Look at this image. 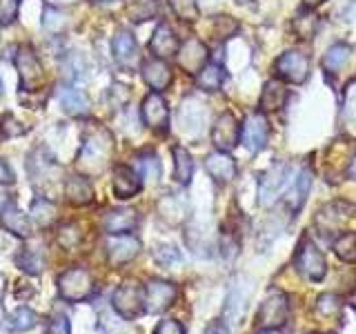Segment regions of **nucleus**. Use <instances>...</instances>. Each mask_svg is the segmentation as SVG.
Wrapping results in <instances>:
<instances>
[{
  "mask_svg": "<svg viewBox=\"0 0 356 334\" xmlns=\"http://www.w3.org/2000/svg\"><path fill=\"white\" fill-rule=\"evenodd\" d=\"M111 148H114V143H111V134L107 129H103V127L92 129L85 136L81 156H78V165H81V170L100 172L107 165Z\"/></svg>",
  "mask_w": 356,
  "mask_h": 334,
  "instance_id": "1",
  "label": "nucleus"
},
{
  "mask_svg": "<svg viewBox=\"0 0 356 334\" xmlns=\"http://www.w3.org/2000/svg\"><path fill=\"white\" fill-rule=\"evenodd\" d=\"M94 276L85 267H70L58 276V294L65 301L81 303L94 294Z\"/></svg>",
  "mask_w": 356,
  "mask_h": 334,
  "instance_id": "2",
  "label": "nucleus"
},
{
  "mask_svg": "<svg viewBox=\"0 0 356 334\" xmlns=\"http://www.w3.org/2000/svg\"><path fill=\"white\" fill-rule=\"evenodd\" d=\"M292 170L285 163H274L270 170H267L259 178V205L263 207H272L278 196L287 192L289 183H292Z\"/></svg>",
  "mask_w": 356,
  "mask_h": 334,
  "instance_id": "3",
  "label": "nucleus"
},
{
  "mask_svg": "<svg viewBox=\"0 0 356 334\" xmlns=\"http://www.w3.org/2000/svg\"><path fill=\"white\" fill-rule=\"evenodd\" d=\"M111 305L125 321L138 319L145 312V287L136 281H125L114 289Z\"/></svg>",
  "mask_w": 356,
  "mask_h": 334,
  "instance_id": "4",
  "label": "nucleus"
},
{
  "mask_svg": "<svg viewBox=\"0 0 356 334\" xmlns=\"http://www.w3.org/2000/svg\"><path fill=\"white\" fill-rule=\"evenodd\" d=\"M16 70L20 74V89L22 92H36L40 87L44 72H42V63L38 61L36 51L31 47H18L16 51Z\"/></svg>",
  "mask_w": 356,
  "mask_h": 334,
  "instance_id": "5",
  "label": "nucleus"
},
{
  "mask_svg": "<svg viewBox=\"0 0 356 334\" xmlns=\"http://www.w3.org/2000/svg\"><path fill=\"white\" fill-rule=\"evenodd\" d=\"M274 70H276V74H278L281 81L294 83V85H303L309 78V58H307V54H303V51L289 49L274 63Z\"/></svg>",
  "mask_w": 356,
  "mask_h": 334,
  "instance_id": "6",
  "label": "nucleus"
},
{
  "mask_svg": "<svg viewBox=\"0 0 356 334\" xmlns=\"http://www.w3.org/2000/svg\"><path fill=\"white\" fill-rule=\"evenodd\" d=\"M296 270L309 281H321L327 274V263L323 252L312 241H303L296 254Z\"/></svg>",
  "mask_w": 356,
  "mask_h": 334,
  "instance_id": "7",
  "label": "nucleus"
},
{
  "mask_svg": "<svg viewBox=\"0 0 356 334\" xmlns=\"http://www.w3.org/2000/svg\"><path fill=\"white\" fill-rule=\"evenodd\" d=\"M176 296H178V287L174 283L154 278V281L145 285V312L161 315V312L174 305Z\"/></svg>",
  "mask_w": 356,
  "mask_h": 334,
  "instance_id": "8",
  "label": "nucleus"
},
{
  "mask_svg": "<svg viewBox=\"0 0 356 334\" xmlns=\"http://www.w3.org/2000/svg\"><path fill=\"white\" fill-rule=\"evenodd\" d=\"M140 116L149 129L159 134L167 132V127H170V107H167V100L161 96V92H152L143 98Z\"/></svg>",
  "mask_w": 356,
  "mask_h": 334,
  "instance_id": "9",
  "label": "nucleus"
},
{
  "mask_svg": "<svg viewBox=\"0 0 356 334\" xmlns=\"http://www.w3.org/2000/svg\"><path fill=\"white\" fill-rule=\"evenodd\" d=\"M241 141L250 152H261L267 141H270V122H267L263 111L245 116L241 125Z\"/></svg>",
  "mask_w": 356,
  "mask_h": 334,
  "instance_id": "10",
  "label": "nucleus"
},
{
  "mask_svg": "<svg viewBox=\"0 0 356 334\" xmlns=\"http://www.w3.org/2000/svg\"><path fill=\"white\" fill-rule=\"evenodd\" d=\"M241 141V125L232 111H222L211 127V143L218 152H232Z\"/></svg>",
  "mask_w": 356,
  "mask_h": 334,
  "instance_id": "11",
  "label": "nucleus"
},
{
  "mask_svg": "<svg viewBox=\"0 0 356 334\" xmlns=\"http://www.w3.org/2000/svg\"><path fill=\"white\" fill-rule=\"evenodd\" d=\"M140 252V241L131 234H114L107 241V259L109 265L120 267L129 261H134Z\"/></svg>",
  "mask_w": 356,
  "mask_h": 334,
  "instance_id": "12",
  "label": "nucleus"
},
{
  "mask_svg": "<svg viewBox=\"0 0 356 334\" xmlns=\"http://www.w3.org/2000/svg\"><path fill=\"white\" fill-rule=\"evenodd\" d=\"M289 317V303H287V296L283 292H274L270 294L263 305L259 310V326L261 328H281L283 323Z\"/></svg>",
  "mask_w": 356,
  "mask_h": 334,
  "instance_id": "13",
  "label": "nucleus"
},
{
  "mask_svg": "<svg viewBox=\"0 0 356 334\" xmlns=\"http://www.w3.org/2000/svg\"><path fill=\"white\" fill-rule=\"evenodd\" d=\"M352 212H354V205L343 203V200H334V203H327L325 207L318 209L314 223L323 234L339 232L345 225V221L352 216Z\"/></svg>",
  "mask_w": 356,
  "mask_h": 334,
  "instance_id": "14",
  "label": "nucleus"
},
{
  "mask_svg": "<svg viewBox=\"0 0 356 334\" xmlns=\"http://www.w3.org/2000/svg\"><path fill=\"white\" fill-rule=\"evenodd\" d=\"M111 189L114 196L120 200H127L131 196H136L143 189V178L140 174L129 165H116L114 174H111Z\"/></svg>",
  "mask_w": 356,
  "mask_h": 334,
  "instance_id": "15",
  "label": "nucleus"
},
{
  "mask_svg": "<svg viewBox=\"0 0 356 334\" xmlns=\"http://www.w3.org/2000/svg\"><path fill=\"white\" fill-rule=\"evenodd\" d=\"M111 51H114V61L125 67V70H134L138 63V42L134 38V33L127 29H118L114 40H111Z\"/></svg>",
  "mask_w": 356,
  "mask_h": 334,
  "instance_id": "16",
  "label": "nucleus"
},
{
  "mask_svg": "<svg viewBox=\"0 0 356 334\" xmlns=\"http://www.w3.org/2000/svg\"><path fill=\"white\" fill-rule=\"evenodd\" d=\"M176 58H178V65H181L187 74H198L209 63L207 61V47L198 38L185 40L181 45V49H178Z\"/></svg>",
  "mask_w": 356,
  "mask_h": 334,
  "instance_id": "17",
  "label": "nucleus"
},
{
  "mask_svg": "<svg viewBox=\"0 0 356 334\" xmlns=\"http://www.w3.org/2000/svg\"><path fill=\"white\" fill-rule=\"evenodd\" d=\"M149 49L156 58H163V61L172 58V56H176L178 49H181V42H178L176 31L167 25V22H161V25L154 29V36L149 40Z\"/></svg>",
  "mask_w": 356,
  "mask_h": 334,
  "instance_id": "18",
  "label": "nucleus"
},
{
  "mask_svg": "<svg viewBox=\"0 0 356 334\" xmlns=\"http://www.w3.org/2000/svg\"><path fill=\"white\" fill-rule=\"evenodd\" d=\"M178 120H181V129L185 134L196 136L205 125V105L194 96L185 98L181 105V111H178Z\"/></svg>",
  "mask_w": 356,
  "mask_h": 334,
  "instance_id": "19",
  "label": "nucleus"
},
{
  "mask_svg": "<svg viewBox=\"0 0 356 334\" xmlns=\"http://www.w3.org/2000/svg\"><path fill=\"white\" fill-rule=\"evenodd\" d=\"M205 170L216 183H229L236 178V161L227 152H214L205 159Z\"/></svg>",
  "mask_w": 356,
  "mask_h": 334,
  "instance_id": "20",
  "label": "nucleus"
},
{
  "mask_svg": "<svg viewBox=\"0 0 356 334\" xmlns=\"http://www.w3.org/2000/svg\"><path fill=\"white\" fill-rule=\"evenodd\" d=\"M143 81L147 83L154 92H163V89H167L174 81L172 67L163 58H152L147 63H143Z\"/></svg>",
  "mask_w": 356,
  "mask_h": 334,
  "instance_id": "21",
  "label": "nucleus"
},
{
  "mask_svg": "<svg viewBox=\"0 0 356 334\" xmlns=\"http://www.w3.org/2000/svg\"><path fill=\"white\" fill-rule=\"evenodd\" d=\"M103 225H105V232L109 234V237H114V234H129L138 225V212L129 209V207L111 209L109 214L105 216Z\"/></svg>",
  "mask_w": 356,
  "mask_h": 334,
  "instance_id": "22",
  "label": "nucleus"
},
{
  "mask_svg": "<svg viewBox=\"0 0 356 334\" xmlns=\"http://www.w3.org/2000/svg\"><path fill=\"white\" fill-rule=\"evenodd\" d=\"M65 196L72 205H87L94 200V185L85 174H74L65 181Z\"/></svg>",
  "mask_w": 356,
  "mask_h": 334,
  "instance_id": "23",
  "label": "nucleus"
},
{
  "mask_svg": "<svg viewBox=\"0 0 356 334\" xmlns=\"http://www.w3.org/2000/svg\"><path fill=\"white\" fill-rule=\"evenodd\" d=\"M287 87L281 83V81H267L263 85V92H261V98H259V111L263 114H270V111H278L283 109L285 103H287Z\"/></svg>",
  "mask_w": 356,
  "mask_h": 334,
  "instance_id": "24",
  "label": "nucleus"
},
{
  "mask_svg": "<svg viewBox=\"0 0 356 334\" xmlns=\"http://www.w3.org/2000/svg\"><path fill=\"white\" fill-rule=\"evenodd\" d=\"M0 223H3L7 232L16 234V237H20V239H29L31 237L29 216L22 214V212L14 203H9L7 207L0 209Z\"/></svg>",
  "mask_w": 356,
  "mask_h": 334,
  "instance_id": "25",
  "label": "nucleus"
},
{
  "mask_svg": "<svg viewBox=\"0 0 356 334\" xmlns=\"http://www.w3.org/2000/svg\"><path fill=\"white\" fill-rule=\"evenodd\" d=\"M309 187H312V172L309 170H303L298 176H294L292 183H289L287 194H285V203H287L289 209L294 212V214L300 207H303L305 198L309 194Z\"/></svg>",
  "mask_w": 356,
  "mask_h": 334,
  "instance_id": "26",
  "label": "nucleus"
},
{
  "mask_svg": "<svg viewBox=\"0 0 356 334\" xmlns=\"http://www.w3.org/2000/svg\"><path fill=\"white\" fill-rule=\"evenodd\" d=\"M58 100H60L63 109L72 116H85L89 111L87 96L74 85H60L58 87Z\"/></svg>",
  "mask_w": 356,
  "mask_h": 334,
  "instance_id": "27",
  "label": "nucleus"
},
{
  "mask_svg": "<svg viewBox=\"0 0 356 334\" xmlns=\"http://www.w3.org/2000/svg\"><path fill=\"white\" fill-rule=\"evenodd\" d=\"M225 78L227 74L218 63H207L203 70L196 74V83L203 92H218L222 83H225Z\"/></svg>",
  "mask_w": 356,
  "mask_h": 334,
  "instance_id": "28",
  "label": "nucleus"
},
{
  "mask_svg": "<svg viewBox=\"0 0 356 334\" xmlns=\"http://www.w3.org/2000/svg\"><path fill=\"white\" fill-rule=\"evenodd\" d=\"M44 263H47V259H44V250H42L40 243L27 245V248L22 250L20 256H18V265L27 274H40L44 270Z\"/></svg>",
  "mask_w": 356,
  "mask_h": 334,
  "instance_id": "29",
  "label": "nucleus"
},
{
  "mask_svg": "<svg viewBox=\"0 0 356 334\" xmlns=\"http://www.w3.org/2000/svg\"><path fill=\"white\" fill-rule=\"evenodd\" d=\"M172 154H174V178H176V183L189 185V181H192V174H194L192 156H189V152L185 148H181V145H176V148L172 150Z\"/></svg>",
  "mask_w": 356,
  "mask_h": 334,
  "instance_id": "30",
  "label": "nucleus"
},
{
  "mask_svg": "<svg viewBox=\"0 0 356 334\" xmlns=\"http://www.w3.org/2000/svg\"><path fill=\"white\" fill-rule=\"evenodd\" d=\"M350 56H352V47L348 42L332 45V47L325 51V56H323V70L337 74L339 70H343L345 63L350 61Z\"/></svg>",
  "mask_w": 356,
  "mask_h": 334,
  "instance_id": "31",
  "label": "nucleus"
},
{
  "mask_svg": "<svg viewBox=\"0 0 356 334\" xmlns=\"http://www.w3.org/2000/svg\"><path fill=\"white\" fill-rule=\"evenodd\" d=\"M292 27H294L296 38L312 40V38H314L316 29H318V16L314 14V9H303L300 14H296Z\"/></svg>",
  "mask_w": 356,
  "mask_h": 334,
  "instance_id": "32",
  "label": "nucleus"
},
{
  "mask_svg": "<svg viewBox=\"0 0 356 334\" xmlns=\"http://www.w3.org/2000/svg\"><path fill=\"white\" fill-rule=\"evenodd\" d=\"M136 172L140 174V178H145V181L149 183H156L161 176V161L159 156H156L154 152H143L136 156Z\"/></svg>",
  "mask_w": 356,
  "mask_h": 334,
  "instance_id": "33",
  "label": "nucleus"
},
{
  "mask_svg": "<svg viewBox=\"0 0 356 334\" xmlns=\"http://www.w3.org/2000/svg\"><path fill=\"white\" fill-rule=\"evenodd\" d=\"M36 323H38L36 312L29 308H18L7 317V326L14 332H27L31 328H36Z\"/></svg>",
  "mask_w": 356,
  "mask_h": 334,
  "instance_id": "34",
  "label": "nucleus"
},
{
  "mask_svg": "<svg viewBox=\"0 0 356 334\" xmlns=\"http://www.w3.org/2000/svg\"><path fill=\"white\" fill-rule=\"evenodd\" d=\"M334 254L339 256L343 263L356 261V232H343L341 237L334 241Z\"/></svg>",
  "mask_w": 356,
  "mask_h": 334,
  "instance_id": "35",
  "label": "nucleus"
},
{
  "mask_svg": "<svg viewBox=\"0 0 356 334\" xmlns=\"http://www.w3.org/2000/svg\"><path fill=\"white\" fill-rule=\"evenodd\" d=\"M56 205L51 203L49 198H36L33 200V205H31V218L38 223L40 228H49L51 223L56 221Z\"/></svg>",
  "mask_w": 356,
  "mask_h": 334,
  "instance_id": "36",
  "label": "nucleus"
},
{
  "mask_svg": "<svg viewBox=\"0 0 356 334\" xmlns=\"http://www.w3.org/2000/svg\"><path fill=\"white\" fill-rule=\"evenodd\" d=\"M159 14V0H136L127 9V16L134 22H145Z\"/></svg>",
  "mask_w": 356,
  "mask_h": 334,
  "instance_id": "37",
  "label": "nucleus"
},
{
  "mask_svg": "<svg viewBox=\"0 0 356 334\" xmlns=\"http://www.w3.org/2000/svg\"><path fill=\"white\" fill-rule=\"evenodd\" d=\"M161 212L167 221L178 223L181 218H185V200L178 198L176 194H170L161 200Z\"/></svg>",
  "mask_w": 356,
  "mask_h": 334,
  "instance_id": "38",
  "label": "nucleus"
},
{
  "mask_svg": "<svg viewBox=\"0 0 356 334\" xmlns=\"http://www.w3.org/2000/svg\"><path fill=\"white\" fill-rule=\"evenodd\" d=\"M42 27L51 31V33H58L67 27V16H65V11L58 9V7H51L47 5L42 11Z\"/></svg>",
  "mask_w": 356,
  "mask_h": 334,
  "instance_id": "39",
  "label": "nucleus"
},
{
  "mask_svg": "<svg viewBox=\"0 0 356 334\" xmlns=\"http://www.w3.org/2000/svg\"><path fill=\"white\" fill-rule=\"evenodd\" d=\"M22 134H27L25 122H20L14 114H5L0 118V138L9 141V138H18Z\"/></svg>",
  "mask_w": 356,
  "mask_h": 334,
  "instance_id": "40",
  "label": "nucleus"
},
{
  "mask_svg": "<svg viewBox=\"0 0 356 334\" xmlns=\"http://www.w3.org/2000/svg\"><path fill=\"white\" fill-rule=\"evenodd\" d=\"M170 7L174 14L185 22H194L200 14L198 0H170Z\"/></svg>",
  "mask_w": 356,
  "mask_h": 334,
  "instance_id": "41",
  "label": "nucleus"
},
{
  "mask_svg": "<svg viewBox=\"0 0 356 334\" xmlns=\"http://www.w3.org/2000/svg\"><path fill=\"white\" fill-rule=\"evenodd\" d=\"M81 239H83L81 228L74 225V223H67V225H63L58 230V243L63 245V248H67V250L76 248V245L81 243Z\"/></svg>",
  "mask_w": 356,
  "mask_h": 334,
  "instance_id": "42",
  "label": "nucleus"
},
{
  "mask_svg": "<svg viewBox=\"0 0 356 334\" xmlns=\"http://www.w3.org/2000/svg\"><path fill=\"white\" fill-rule=\"evenodd\" d=\"M341 308H343V303H341V299L337 296V294H321L318 299H316V310L321 312L323 317H334V315H339L341 312Z\"/></svg>",
  "mask_w": 356,
  "mask_h": 334,
  "instance_id": "43",
  "label": "nucleus"
},
{
  "mask_svg": "<svg viewBox=\"0 0 356 334\" xmlns=\"http://www.w3.org/2000/svg\"><path fill=\"white\" fill-rule=\"evenodd\" d=\"M20 0H0V27H9L18 18Z\"/></svg>",
  "mask_w": 356,
  "mask_h": 334,
  "instance_id": "44",
  "label": "nucleus"
},
{
  "mask_svg": "<svg viewBox=\"0 0 356 334\" xmlns=\"http://www.w3.org/2000/svg\"><path fill=\"white\" fill-rule=\"evenodd\" d=\"M154 259L161 265H172L181 261V252H178L174 245H159V248L154 250Z\"/></svg>",
  "mask_w": 356,
  "mask_h": 334,
  "instance_id": "45",
  "label": "nucleus"
},
{
  "mask_svg": "<svg viewBox=\"0 0 356 334\" xmlns=\"http://www.w3.org/2000/svg\"><path fill=\"white\" fill-rule=\"evenodd\" d=\"M238 31V22L232 20L229 16H218L214 20V33L218 38H229Z\"/></svg>",
  "mask_w": 356,
  "mask_h": 334,
  "instance_id": "46",
  "label": "nucleus"
},
{
  "mask_svg": "<svg viewBox=\"0 0 356 334\" xmlns=\"http://www.w3.org/2000/svg\"><path fill=\"white\" fill-rule=\"evenodd\" d=\"M127 100H129V89L125 85H111L109 87V105L114 107V109H120V107H125L127 105Z\"/></svg>",
  "mask_w": 356,
  "mask_h": 334,
  "instance_id": "47",
  "label": "nucleus"
},
{
  "mask_svg": "<svg viewBox=\"0 0 356 334\" xmlns=\"http://www.w3.org/2000/svg\"><path fill=\"white\" fill-rule=\"evenodd\" d=\"M154 334H185V328L174 319H163L159 326L154 328Z\"/></svg>",
  "mask_w": 356,
  "mask_h": 334,
  "instance_id": "48",
  "label": "nucleus"
},
{
  "mask_svg": "<svg viewBox=\"0 0 356 334\" xmlns=\"http://www.w3.org/2000/svg\"><path fill=\"white\" fill-rule=\"evenodd\" d=\"M44 334H70V321H67L63 315H56L49 321V328Z\"/></svg>",
  "mask_w": 356,
  "mask_h": 334,
  "instance_id": "49",
  "label": "nucleus"
},
{
  "mask_svg": "<svg viewBox=\"0 0 356 334\" xmlns=\"http://www.w3.org/2000/svg\"><path fill=\"white\" fill-rule=\"evenodd\" d=\"M345 114L356 122V83L348 89V100H345Z\"/></svg>",
  "mask_w": 356,
  "mask_h": 334,
  "instance_id": "50",
  "label": "nucleus"
},
{
  "mask_svg": "<svg viewBox=\"0 0 356 334\" xmlns=\"http://www.w3.org/2000/svg\"><path fill=\"white\" fill-rule=\"evenodd\" d=\"M11 183H14V172H11L7 161L0 159V185H11Z\"/></svg>",
  "mask_w": 356,
  "mask_h": 334,
  "instance_id": "51",
  "label": "nucleus"
},
{
  "mask_svg": "<svg viewBox=\"0 0 356 334\" xmlns=\"http://www.w3.org/2000/svg\"><path fill=\"white\" fill-rule=\"evenodd\" d=\"M203 334H229V328L225 321H211Z\"/></svg>",
  "mask_w": 356,
  "mask_h": 334,
  "instance_id": "52",
  "label": "nucleus"
},
{
  "mask_svg": "<svg viewBox=\"0 0 356 334\" xmlns=\"http://www.w3.org/2000/svg\"><path fill=\"white\" fill-rule=\"evenodd\" d=\"M348 176L352 178V181H356V154H354V159H352V163L348 167Z\"/></svg>",
  "mask_w": 356,
  "mask_h": 334,
  "instance_id": "53",
  "label": "nucleus"
},
{
  "mask_svg": "<svg viewBox=\"0 0 356 334\" xmlns=\"http://www.w3.org/2000/svg\"><path fill=\"white\" fill-rule=\"evenodd\" d=\"M323 3H325V0H303V7L305 9H314V7H318Z\"/></svg>",
  "mask_w": 356,
  "mask_h": 334,
  "instance_id": "54",
  "label": "nucleus"
},
{
  "mask_svg": "<svg viewBox=\"0 0 356 334\" xmlns=\"http://www.w3.org/2000/svg\"><path fill=\"white\" fill-rule=\"evenodd\" d=\"M259 334H287L285 330H281V328H263Z\"/></svg>",
  "mask_w": 356,
  "mask_h": 334,
  "instance_id": "55",
  "label": "nucleus"
},
{
  "mask_svg": "<svg viewBox=\"0 0 356 334\" xmlns=\"http://www.w3.org/2000/svg\"><path fill=\"white\" fill-rule=\"evenodd\" d=\"M11 203V198H9V194H5V192H0V209L3 207H7Z\"/></svg>",
  "mask_w": 356,
  "mask_h": 334,
  "instance_id": "56",
  "label": "nucleus"
},
{
  "mask_svg": "<svg viewBox=\"0 0 356 334\" xmlns=\"http://www.w3.org/2000/svg\"><path fill=\"white\" fill-rule=\"evenodd\" d=\"M350 305H352V308H354V312H356V292L350 296Z\"/></svg>",
  "mask_w": 356,
  "mask_h": 334,
  "instance_id": "57",
  "label": "nucleus"
},
{
  "mask_svg": "<svg viewBox=\"0 0 356 334\" xmlns=\"http://www.w3.org/2000/svg\"><path fill=\"white\" fill-rule=\"evenodd\" d=\"M96 3H103L105 5V3H116V0H96Z\"/></svg>",
  "mask_w": 356,
  "mask_h": 334,
  "instance_id": "58",
  "label": "nucleus"
},
{
  "mask_svg": "<svg viewBox=\"0 0 356 334\" xmlns=\"http://www.w3.org/2000/svg\"><path fill=\"white\" fill-rule=\"evenodd\" d=\"M0 96H3V81H0Z\"/></svg>",
  "mask_w": 356,
  "mask_h": 334,
  "instance_id": "59",
  "label": "nucleus"
},
{
  "mask_svg": "<svg viewBox=\"0 0 356 334\" xmlns=\"http://www.w3.org/2000/svg\"><path fill=\"white\" fill-rule=\"evenodd\" d=\"M236 3H241V5H243V3H250V0H236Z\"/></svg>",
  "mask_w": 356,
  "mask_h": 334,
  "instance_id": "60",
  "label": "nucleus"
},
{
  "mask_svg": "<svg viewBox=\"0 0 356 334\" xmlns=\"http://www.w3.org/2000/svg\"><path fill=\"white\" fill-rule=\"evenodd\" d=\"M203 3H214V0H203Z\"/></svg>",
  "mask_w": 356,
  "mask_h": 334,
  "instance_id": "61",
  "label": "nucleus"
}]
</instances>
